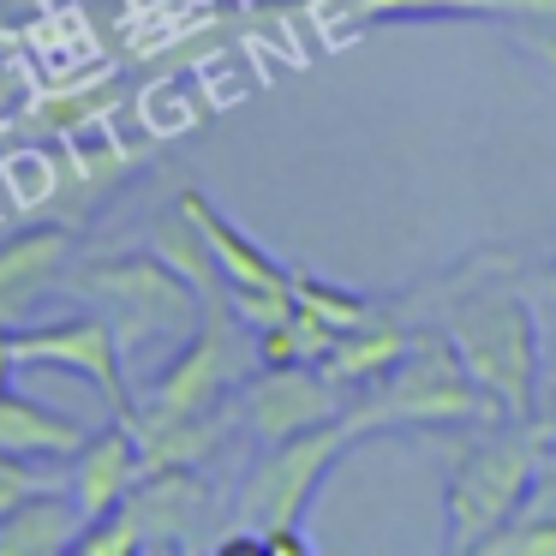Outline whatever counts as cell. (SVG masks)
Masks as SVG:
<instances>
[{
    "label": "cell",
    "instance_id": "1",
    "mask_svg": "<svg viewBox=\"0 0 556 556\" xmlns=\"http://www.w3.org/2000/svg\"><path fill=\"white\" fill-rule=\"evenodd\" d=\"M443 329L455 336L467 371L491 395L503 419H532V401L544 383V353H539V312L532 300L503 276L460 269L455 293L443 305Z\"/></svg>",
    "mask_w": 556,
    "mask_h": 556
},
{
    "label": "cell",
    "instance_id": "2",
    "mask_svg": "<svg viewBox=\"0 0 556 556\" xmlns=\"http://www.w3.org/2000/svg\"><path fill=\"white\" fill-rule=\"evenodd\" d=\"M341 419H348L353 437H371V431H419V425H484L503 419V413L491 407L479 377L467 371L455 336L443 324H425L407 336V353H401L395 371L365 401H353Z\"/></svg>",
    "mask_w": 556,
    "mask_h": 556
},
{
    "label": "cell",
    "instance_id": "3",
    "mask_svg": "<svg viewBox=\"0 0 556 556\" xmlns=\"http://www.w3.org/2000/svg\"><path fill=\"white\" fill-rule=\"evenodd\" d=\"M532 484H539V425L508 419V431H479L448 467V551H484L527 508Z\"/></svg>",
    "mask_w": 556,
    "mask_h": 556
},
{
    "label": "cell",
    "instance_id": "4",
    "mask_svg": "<svg viewBox=\"0 0 556 556\" xmlns=\"http://www.w3.org/2000/svg\"><path fill=\"white\" fill-rule=\"evenodd\" d=\"M78 288L109 305V317L121 324L126 353L144 348V341H180L204 324V293H198L162 252H150V257L126 252V257L85 264Z\"/></svg>",
    "mask_w": 556,
    "mask_h": 556
},
{
    "label": "cell",
    "instance_id": "5",
    "mask_svg": "<svg viewBox=\"0 0 556 556\" xmlns=\"http://www.w3.org/2000/svg\"><path fill=\"white\" fill-rule=\"evenodd\" d=\"M228 300H210L204 305V324L186 336V348L174 353V365L162 371L156 395H150V407L138 413V419H192V413H216L222 401H228V389L240 383V377H252L257 365V336L240 341V317L222 312ZM126 413V419H132Z\"/></svg>",
    "mask_w": 556,
    "mask_h": 556
},
{
    "label": "cell",
    "instance_id": "6",
    "mask_svg": "<svg viewBox=\"0 0 556 556\" xmlns=\"http://www.w3.org/2000/svg\"><path fill=\"white\" fill-rule=\"evenodd\" d=\"M359 437L348 431V419H329V425H312L300 437H281L269 443V455L257 460V472L245 479L240 491V515L245 527H281V520H305L312 496L324 491V479L336 472V460Z\"/></svg>",
    "mask_w": 556,
    "mask_h": 556
},
{
    "label": "cell",
    "instance_id": "7",
    "mask_svg": "<svg viewBox=\"0 0 556 556\" xmlns=\"http://www.w3.org/2000/svg\"><path fill=\"white\" fill-rule=\"evenodd\" d=\"M18 365H49V371H73L114 407V419L132 413V389H126V341L109 312L61 317L49 329H13Z\"/></svg>",
    "mask_w": 556,
    "mask_h": 556
},
{
    "label": "cell",
    "instance_id": "8",
    "mask_svg": "<svg viewBox=\"0 0 556 556\" xmlns=\"http://www.w3.org/2000/svg\"><path fill=\"white\" fill-rule=\"evenodd\" d=\"M341 389L324 377V365L300 359V365H257V377H245V425L264 443L300 437L312 425L341 419Z\"/></svg>",
    "mask_w": 556,
    "mask_h": 556
},
{
    "label": "cell",
    "instance_id": "9",
    "mask_svg": "<svg viewBox=\"0 0 556 556\" xmlns=\"http://www.w3.org/2000/svg\"><path fill=\"white\" fill-rule=\"evenodd\" d=\"M144 479V448H138L132 419H114L109 431L85 437V448L73 455V503L85 520H102L132 496V484Z\"/></svg>",
    "mask_w": 556,
    "mask_h": 556
},
{
    "label": "cell",
    "instance_id": "10",
    "mask_svg": "<svg viewBox=\"0 0 556 556\" xmlns=\"http://www.w3.org/2000/svg\"><path fill=\"white\" fill-rule=\"evenodd\" d=\"M126 515L144 527V544H186L198 532V520L210 515V484L198 479V467L144 472L126 496Z\"/></svg>",
    "mask_w": 556,
    "mask_h": 556
},
{
    "label": "cell",
    "instance_id": "11",
    "mask_svg": "<svg viewBox=\"0 0 556 556\" xmlns=\"http://www.w3.org/2000/svg\"><path fill=\"white\" fill-rule=\"evenodd\" d=\"M180 210L198 222V233L210 240V252H216L228 288H293V269L276 264V257H269L245 228H233V222L222 216V210L210 204L204 192H180Z\"/></svg>",
    "mask_w": 556,
    "mask_h": 556
},
{
    "label": "cell",
    "instance_id": "12",
    "mask_svg": "<svg viewBox=\"0 0 556 556\" xmlns=\"http://www.w3.org/2000/svg\"><path fill=\"white\" fill-rule=\"evenodd\" d=\"M66 252H73V233L66 228H30L0 245V324L7 329L18 324V312L61 276Z\"/></svg>",
    "mask_w": 556,
    "mask_h": 556
},
{
    "label": "cell",
    "instance_id": "13",
    "mask_svg": "<svg viewBox=\"0 0 556 556\" xmlns=\"http://www.w3.org/2000/svg\"><path fill=\"white\" fill-rule=\"evenodd\" d=\"M407 336H413V329H401L389 312H377L371 324L348 329V336L324 353V377L341 389V395H348V389L383 383V377L401 365V353H407Z\"/></svg>",
    "mask_w": 556,
    "mask_h": 556
},
{
    "label": "cell",
    "instance_id": "14",
    "mask_svg": "<svg viewBox=\"0 0 556 556\" xmlns=\"http://www.w3.org/2000/svg\"><path fill=\"white\" fill-rule=\"evenodd\" d=\"M0 448L7 455H25V460H73L85 448V431L66 413L0 389Z\"/></svg>",
    "mask_w": 556,
    "mask_h": 556
},
{
    "label": "cell",
    "instance_id": "15",
    "mask_svg": "<svg viewBox=\"0 0 556 556\" xmlns=\"http://www.w3.org/2000/svg\"><path fill=\"white\" fill-rule=\"evenodd\" d=\"M78 532H85V515L78 503L54 491H37L13 508V515H0V556H54V551H73Z\"/></svg>",
    "mask_w": 556,
    "mask_h": 556
},
{
    "label": "cell",
    "instance_id": "16",
    "mask_svg": "<svg viewBox=\"0 0 556 556\" xmlns=\"http://www.w3.org/2000/svg\"><path fill=\"white\" fill-rule=\"evenodd\" d=\"M114 102H121V90H114V85L85 78V85H66V90L37 97L25 109V126H30V132H78V126H97Z\"/></svg>",
    "mask_w": 556,
    "mask_h": 556
},
{
    "label": "cell",
    "instance_id": "17",
    "mask_svg": "<svg viewBox=\"0 0 556 556\" xmlns=\"http://www.w3.org/2000/svg\"><path fill=\"white\" fill-rule=\"evenodd\" d=\"M293 300H300L312 317H324L336 336H348V329L371 324V317L383 312V305L365 300V293H348V288H336V281H317V276H305V269H293Z\"/></svg>",
    "mask_w": 556,
    "mask_h": 556
},
{
    "label": "cell",
    "instance_id": "18",
    "mask_svg": "<svg viewBox=\"0 0 556 556\" xmlns=\"http://www.w3.org/2000/svg\"><path fill=\"white\" fill-rule=\"evenodd\" d=\"M484 551L491 556H556V515H532V508H520V515L508 520Z\"/></svg>",
    "mask_w": 556,
    "mask_h": 556
},
{
    "label": "cell",
    "instance_id": "19",
    "mask_svg": "<svg viewBox=\"0 0 556 556\" xmlns=\"http://www.w3.org/2000/svg\"><path fill=\"white\" fill-rule=\"evenodd\" d=\"M138 544H144V527H138V520L126 515V503H121L114 515L85 520V532H78L73 551H85V556H109V551H138Z\"/></svg>",
    "mask_w": 556,
    "mask_h": 556
},
{
    "label": "cell",
    "instance_id": "20",
    "mask_svg": "<svg viewBox=\"0 0 556 556\" xmlns=\"http://www.w3.org/2000/svg\"><path fill=\"white\" fill-rule=\"evenodd\" d=\"M37 491H49L42 472L30 467L25 455H7V448H0V515H13V508L25 503V496H37Z\"/></svg>",
    "mask_w": 556,
    "mask_h": 556
},
{
    "label": "cell",
    "instance_id": "21",
    "mask_svg": "<svg viewBox=\"0 0 556 556\" xmlns=\"http://www.w3.org/2000/svg\"><path fill=\"white\" fill-rule=\"evenodd\" d=\"M257 551H281V556H312V532L300 520H281V527H257Z\"/></svg>",
    "mask_w": 556,
    "mask_h": 556
},
{
    "label": "cell",
    "instance_id": "22",
    "mask_svg": "<svg viewBox=\"0 0 556 556\" xmlns=\"http://www.w3.org/2000/svg\"><path fill=\"white\" fill-rule=\"evenodd\" d=\"M13 371H18V348H13V329L0 324V389H13Z\"/></svg>",
    "mask_w": 556,
    "mask_h": 556
},
{
    "label": "cell",
    "instance_id": "23",
    "mask_svg": "<svg viewBox=\"0 0 556 556\" xmlns=\"http://www.w3.org/2000/svg\"><path fill=\"white\" fill-rule=\"evenodd\" d=\"M544 383H551V389H556V365H544Z\"/></svg>",
    "mask_w": 556,
    "mask_h": 556
}]
</instances>
